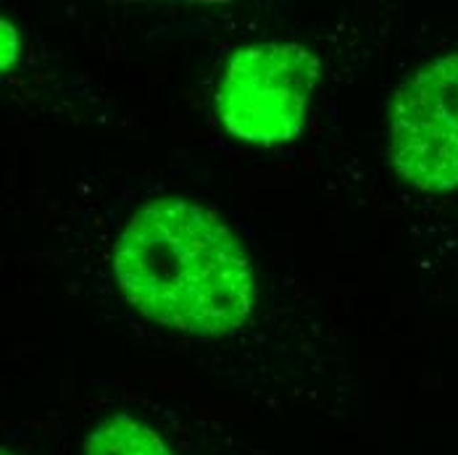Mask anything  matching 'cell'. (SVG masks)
Masks as SVG:
<instances>
[{
    "instance_id": "cell-1",
    "label": "cell",
    "mask_w": 458,
    "mask_h": 455,
    "mask_svg": "<svg viewBox=\"0 0 458 455\" xmlns=\"http://www.w3.org/2000/svg\"><path fill=\"white\" fill-rule=\"evenodd\" d=\"M122 295L158 326L214 340L259 303L256 266L208 208L182 198L140 206L114 250Z\"/></svg>"
},
{
    "instance_id": "cell-2",
    "label": "cell",
    "mask_w": 458,
    "mask_h": 455,
    "mask_svg": "<svg viewBox=\"0 0 458 455\" xmlns=\"http://www.w3.org/2000/svg\"><path fill=\"white\" fill-rule=\"evenodd\" d=\"M319 61L298 43H259L237 50L216 92V111L229 135L276 145L301 135Z\"/></svg>"
},
{
    "instance_id": "cell-3",
    "label": "cell",
    "mask_w": 458,
    "mask_h": 455,
    "mask_svg": "<svg viewBox=\"0 0 458 455\" xmlns=\"http://www.w3.org/2000/svg\"><path fill=\"white\" fill-rule=\"evenodd\" d=\"M390 161L427 192L458 190V53L443 55L398 90L390 111Z\"/></svg>"
},
{
    "instance_id": "cell-4",
    "label": "cell",
    "mask_w": 458,
    "mask_h": 455,
    "mask_svg": "<svg viewBox=\"0 0 458 455\" xmlns=\"http://www.w3.org/2000/svg\"><path fill=\"white\" fill-rule=\"evenodd\" d=\"M82 455H180L164 432L148 418L130 410H116L95 421Z\"/></svg>"
},
{
    "instance_id": "cell-5",
    "label": "cell",
    "mask_w": 458,
    "mask_h": 455,
    "mask_svg": "<svg viewBox=\"0 0 458 455\" xmlns=\"http://www.w3.org/2000/svg\"><path fill=\"white\" fill-rule=\"evenodd\" d=\"M0 29H3V55H0V63H3V72H8L16 61V53H19V32L13 29V24L8 19L0 21Z\"/></svg>"
},
{
    "instance_id": "cell-6",
    "label": "cell",
    "mask_w": 458,
    "mask_h": 455,
    "mask_svg": "<svg viewBox=\"0 0 458 455\" xmlns=\"http://www.w3.org/2000/svg\"><path fill=\"white\" fill-rule=\"evenodd\" d=\"M3 455H21V453H16V451H11V448H3Z\"/></svg>"
}]
</instances>
